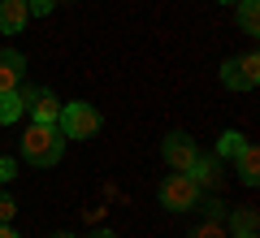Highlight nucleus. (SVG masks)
<instances>
[{
    "mask_svg": "<svg viewBox=\"0 0 260 238\" xmlns=\"http://www.w3.org/2000/svg\"><path fill=\"white\" fill-rule=\"evenodd\" d=\"M217 5H239V0H217Z\"/></svg>",
    "mask_w": 260,
    "mask_h": 238,
    "instance_id": "obj_23",
    "label": "nucleus"
},
{
    "mask_svg": "<svg viewBox=\"0 0 260 238\" xmlns=\"http://www.w3.org/2000/svg\"><path fill=\"white\" fill-rule=\"evenodd\" d=\"M0 238H22V234H18L13 225H0Z\"/></svg>",
    "mask_w": 260,
    "mask_h": 238,
    "instance_id": "obj_19",
    "label": "nucleus"
},
{
    "mask_svg": "<svg viewBox=\"0 0 260 238\" xmlns=\"http://www.w3.org/2000/svg\"><path fill=\"white\" fill-rule=\"evenodd\" d=\"M100 126H104L100 109H95V104H87V100L65 104L61 117H56V130H61L65 139H95V134H100Z\"/></svg>",
    "mask_w": 260,
    "mask_h": 238,
    "instance_id": "obj_2",
    "label": "nucleus"
},
{
    "mask_svg": "<svg viewBox=\"0 0 260 238\" xmlns=\"http://www.w3.org/2000/svg\"><path fill=\"white\" fill-rule=\"evenodd\" d=\"M156 199H160L165 212H191L195 203H200V186L191 182V174H169L165 182H160Z\"/></svg>",
    "mask_w": 260,
    "mask_h": 238,
    "instance_id": "obj_3",
    "label": "nucleus"
},
{
    "mask_svg": "<svg viewBox=\"0 0 260 238\" xmlns=\"http://www.w3.org/2000/svg\"><path fill=\"white\" fill-rule=\"evenodd\" d=\"M160 156H165V165L174 169V174H186L191 160L200 156V147H195V139L186 134V130H174V134L160 139Z\"/></svg>",
    "mask_w": 260,
    "mask_h": 238,
    "instance_id": "obj_5",
    "label": "nucleus"
},
{
    "mask_svg": "<svg viewBox=\"0 0 260 238\" xmlns=\"http://www.w3.org/2000/svg\"><path fill=\"white\" fill-rule=\"evenodd\" d=\"M52 5H56V0H26L30 18H35V13H39V18H44V13H52Z\"/></svg>",
    "mask_w": 260,
    "mask_h": 238,
    "instance_id": "obj_18",
    "label": "nucleus"
},
{
    "mask_svg": "<svg viewBox=\"0 0 260 238\" xmlns=\"http://www.w3.org/2000/svg\"><path fill=\"white\" fill-rule=\"evenodd\" d=\"M26 78V56L13 48H0V91H18Z\"/></svg>",
    "mask_w": 260,
    "mask_h": 238,
    "instance_id": "obj_8",
    "label": "nucleus"
},
{
    "mask_svg": "<svg viewBox=\"0 0 260 238\" xmlns=\"http://www.w3.org/2000/svg\"><path fill=\"white\" fill-rule=\"evenodd\" d=\"M52 238H74V234H65V229H61V234H52Z\"/></svg>",
    "mask_w": 260,
    "mask_h": 238,
    "instance_id": "obj_21",
    "label": "nucleus"
},
{
    "mask_svg": "<svg viewBox=\"0 0 260 238\" xmlns=\"http://www.w3.org/2000/svg\"><path fill=\"white\" fill-rule=\"evenodd\" d=\"M26 109L35 113V121H44V126H56V117H61V100H56L52 91H44V87H26Z\"/></svg>",
    "mask_w": 260,
    "mask_h": 238,
    "instance_id": "obj_6",
    "label": "nucleus"
},
{
    "mask_svg": "<svg viewBox=\"0 0 260 238\" xmlns=\"http://www.w3.org/2000/svg\"><path fill=\"white\" fill-rule=\"evenodd\" d=\"M225 229H230V234H256V208H234Z\"/></svg>",
    "mask_w": 260,
    "mask_h": 238,
    "instance_id": "obj_14",
    "label": "nucleus"
},
{
    "mask_svg": "<svg viewBox=\"0 0 260 238\" xmlns=\"http://www.w3.org/2000/svg\"><path fill=\"white\" fill-rule=\"evenodd\" d=\"M186 174H191V182L200 186V191H217V186L225 182V174H221V160H217V156H195Z\"/></svg>",
    "mask_w": 260,
    "mask_h": 238,
    "instance_id": "obj_7",
    "label": "nucleus"
},
{
    "mask_svg": "<svg viewBox=\"0 0 260 238\" xmlns=\"http://www.w3.org/2000/svg\"><path fill=\"white\" fill-rule=\"evenodd\" d=\"M256 83H260V56L256 52H243L239 61L221 65V87H230V91H251Z\"/></svg>",
    "mask_w": 260,
    "mask_h": 238,
    "instance_id": "obj_4",
    "label": "nucleus"
},
{
    "mask_svg": "<svg viewBox=\"0 0 260 238\" xmlns=\"http://www.w3.org/2000/svg\"><path fill=\"white\" fill-rule=\"evenodd\" d=\"M13 178H18V160L0 156V182H13Z\"/></svg>",
    "mask_w": 260,
    "mask_h": 238,
    "instance_id": "obj_17",
    "label": "nucleus"
},
{
    "mask_svg": "<svg viewBox=\"0 0 260 238\" xmlns=\"http://www.w3.org/2000/svg\"><path fill=\"white\" fill-rule=\"evenodd\" d=\"M186 238H230V229H225V217H204V225H195Z\"/></svg>",
    "mask_w": 260,
    "mask_h": 238,
    "instance_id": "obj_15",
    "label": "nucleus"
},
{
    "mask_svg": "<svg viewBox=\"0 0 260 238\" xmlns=\"http://www.w3.org/2000/svg\"><path fill=\"white\" fill-rule=\"evenodd\" d=\"M18 156L26 160V165H35V169H56L61 156H65V134L56 126L30 121L26 134H22V143H18Z\"/></svg>",
    "mask_w": 260,
    "mask_h": 238,
    "instance_id": "obj_1",
    "label": "nucleus"
},
{
    "mask_svg": "<svg viewBox=\"0 0 260 238\" xmlns=\"http://www.w3.org/2000/svg\"><path fill=\"white\" fill-rule=\"evenodd\" d=\"M239 26H243V35L260 30V0H239Z\"/></svg>",
    "mask_w": 260,
    "mask_h": 238,
    "instance_id": "obj_12",
    "label": "nucleus"
},
{
    "mask_svg": "<svg viewBox=\"0 0 260 238\" xmlns=\"http://www.w3.org/2000/svg\"><path fill=\"white\" fill-rule=\"evenodd\" d=\"M87 238H117V234H113V229H91Z\"/></svg>",
    "mask_w": 260,
    "mask_h": 238,
    "instance_id": "obj_20",
    "label": "nucleus"
},
{
    "mask_svg": "<svg viewBox=\"0 0 260 238\" xmlns=\"http://www.w3.org/2000/svg\"><path fill=\"white\" fill-rule=\"evenodd\" d=\"M22 109H26V95L18 91H0V126H13V121L22 117Z\"/></svg>",
    "mask_w": 260,
    "mask_h": 238,
    "instance_id": "obj_11",
    "label": "nucleus"
},
{
    "mask_svg": "<svg viewBox=\"0 0 260 238\" xmlns=\"http://www.w3.org/2000/svg\"><path fill=\"white\" fill-rule=\"evenodd\" d=\"M13 217H18V199L13 195H0V225H9Z\"/></svg>",
    "mask_w": 260,
    "mask_h": 238,
    "instance_id": "obj_16",
    "label": "nucleus"
},
{
    "mask_svg": "<svg viewBox=\"0 0 260 238\" xmlns=\"http://www.w3.org/2000/svg\"><path fill=\"white\" fill-rule=\"evenodd\" d=\"M243 143H247V139H243L239 130H225V134L217 139V160H234V156L243 152Z\"/></svg>",
    "mask_w": 260,
    "mask_h": 238,
    "instance_id": "obj_13",
    "label": "nucleus"
},
{
    "mask_svg": "<svg viewBox=\"0 0 260 238\" xmlns=\"http://www.w3.org/2000/svg\"><path fill=\"white\" fill-rule=\"evenodd\" d=\"M234 174H239L243 186H256L260 182V152H256V143H243V152L234 156Z\"/></svg>",
    "mask_w": 260,
    "mask_h": 238,
    "instance_id": "obj_10",
    "label": "nucleus"
},
{
    "mask_svg": "<svg viewBox=\"0 0 260 238\" xmlns=\"http://www.w3.org/2000/svg\"><path fill=\"white\" fill-rule=\"evenodd\" d=\"M230 238H256V234H230Z\"/></svg>",
    "mask_w": 260,
    "mask_h": 238,
    "instance_id": "obj_22",
    "label": "nucleus"
},
{
    "mask_svg": "<svg viewBox=\"0 0 260 238\" xmlns=\"http://www.w3.org/2000/svg\"><path fill=\"white\" fill-rule=\"evenodd\" d=\"M26 22H30L26 0H0V35H18V30H26Z\"/></svg>",
    "mask_w": 260,
    "mask_h": 238,
    "instance_id": "obj_9",
    "label": "nucleus"
}]
</instances>
